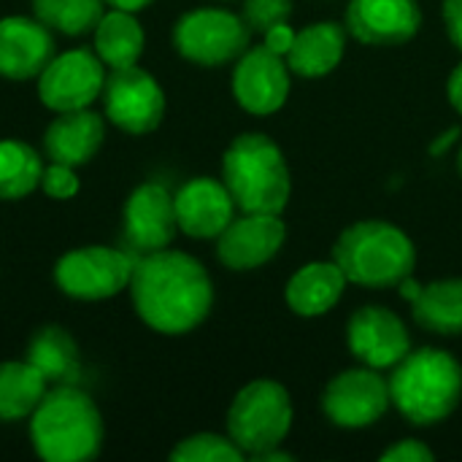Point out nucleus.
<instances>
[{
	"mask_svg": "<svg viewBox=\"0 0 462 462\" xmlns=\"http://www.w3.org/2000/svg\"><path fill=\"white\" fill-rule=\"evenodd\" d=\"M127 290L141 322L162 336L192 333L214 306V284L203 263L171 246L141 254Z\"/></svg>",
	"mask_w": 462,
	"mask_h": 462,
	"instance_id": "f257e3e1",
	"label": "nucleus"
},
{
	"mask_svg": "<svg viewBox=\"0 0 462 462\" xmlns=\"http://www.w3.org/2000/svg\"><path fill=\"white\" fill-rule=\"evenodd\" d=\"M103 441L106 425L100 409L76 384H54L30 414V444L41 460H95Z\"/></svg>",
	"mask_w": 462,
	"mask_h": 462,
	"instance_id": "f03ea898",
	"label": "nucleus"
},
{
	"mask_svg": "<svg viewBox=\"0 0 462 462\" xmlns=\"http://www.w3.org/2000/svg\"><path fill=\"white\" fill-rule=\"evenodd\" d=\"M222 181L241 214H282L292 195L287 160L263 133L233 138L222 157Z\"/></svg>",
	"mask_w": 462,
	"mask_h": 462,
	"instance_id": "7ed1b4c3",
	"label": "nucleus"
},
{
	"mask_svg": "<svg viewBox=\"0 0 462 462\" xmlns=\"http://www.w3.org/2000/svg\"><path fill=\"white\" fill-rule=\"evenodd\" d=\"M390 401L411 425L444 422L462 398V365L444 349L409 352L390 374Z\"/></svg>",
	"mask_w": 462,
	"mask_h": 462,
	"instance_id": "20e7f679",
	"label": "nucleus"
},
{
	"mask_svg": "<svg viewBox=\"0 0 462 462\" xmlns=\"http://www.w3.org/2000/svg\"><path fill=\"white\" fill-rule=\"evenodd\" d=\"M333 260L344 271L346 282L387 290L414 273L417 249L401 227L382 219H365L349 225L338 236Z\"/></svg>",
	"mask_w": 462,
	"mask_h": 462,
	"instance_id": "39448f33",
	"label": "nucleus"
},
{
	"mask_svg": "<svg viewBox=\"0 0 462 462\" xmlns=\"http://www.w3.org/2000/svg\"><path fill=\"white\" fill-rule=\"evenodd\" d=\"M292 417V398L284 384L257 379L233 398L227 409V436L244 455L257 457L268 449H276L287 439Z\"/></svg>",
	"mask_w": 462,
	"mask_h": 462,
	"instance_id": "423d86ee",
	"label": "nucleus"
},
{
	"mask_svg": "<svg viewBox=\"0 0 462 462\" xmlns=\"http://www.w3.org/2000/svg\"><path fill=\"white\" fill-rule=\"evenodd\" d=\"M135 257L114 246H79L54 263V284L73 300H108L130 287Z\"/></svg>",
	"mask_w": 462,
	"mask_h": 462,
	"instance_id": "0eeeda50",
	"label": "nucleus"
},
{
	"mask_svg": "<svg viewBox=\"0 0 462 462\" xmlns=\"http://www.w3.org/2000/svg\"><path fill=\"white\" fill-rule=\"evenodd\" d=\"M252 41V30L241 14L225 8H195L184 14L173 27L176 51L206 68H219L238 60Z\"/></svg>",
	"mask_w": 462,
	"mask_h": 462,
	"instance_id": "6e6552de",
	"label": "nucleus"
},
{
	"mask_svg": "<svg viewBox=\"0 0 462 462\" xmlns=\"http://www.w3.org/2000/svg\"><path fill=\"white\" fill-rule=\"evenodd\" d=\"M100 100L106 119L130 135L157 130L165 116V92L160 81L138 65L108 70Z\"/></svg>",
	"mask_w": 462,
	"mask_h": 462,
	"instance_id": "1a4fd4ad",
	"label": "nucleus"
},
{
	"mask_svg": "<svg viewBox=\"0 0 462 462\" xmlns=\"http://www.w3.org/2000/svg\"><path fill=\"white\" fill-rule=\"evenodd\" d=\"M106 76V65L95 49H68L54 54L43 73L35 79L38 97L54 114L89 108L100 97Z\"/></svg>",
	"mask_w": 462,
	"mask_h": 462,
	"instance_id": "9d476101",
	"label": "nucleus"
},
{
	"mask_svg": "<svg viewBox=\"0 0 462 462\" xmlns=\"http://www.w3.org/2000/svg\"><path fill=\"white\" fill-rule=\"evenodd\" d=\"M390 384L376 368H349L338 374L322 395L325 417L346 430H360L384 417L390 409Z\"/></svg>",
	"mask_w": 462,
	"mask_h": 462,
	"instance_id": "9b49d317",
	"label": "nucleus"
},
{
	"mask_svg": "<svg viewBox=\"0 0 462 462\" xmlns=\"http://www.w3.org/2000/svg\"><path fill=\"white\" fill-rule=\"evenodd\" d=\"M122 233L133 254H152L168 249L179 233L176 203L168 187L157 181L138 184L122 208Z\"/></svg>",
	"mask_w": 462,
	"mask_h": 462,
	"instance_id": "f8f14e48",
	"label": "nucleus"
},
{
	"mask_svg": "<svg viewBox=\"0 0 462 462\" xmlns=\"http://www.w3.org/2000/svg\"><path fill=\"white\" fill-rule=\"evenodd\" d=\"M290 65L282 54H273L265 43L249 46L233 70V95L238 106L254 116L276 114L290 97Z\"/></svg>",
	"mask_w": 462,
	"mask_h": 462,
	"instance_id": "ddd939ff",
	"label": "nucleus"
},
{
	"mask_svg": "<svg viewBox=\"0 0 462 462\" xmlns=\"http://www.w3.org/2000/svg\"><path fill=\"white\" fill-rule=\"evenodd\" d=\"M349 352L368 368H395L411 352V336L398 314L384 306H363L346 325Z\"/></svg>",
	"mask_w": 462,
	"mask_h": 462,
	"instance_id": "4468645a",
	"label": "nucleus"
},
{
	"mask_svg": "<svg viewBox=\"0 0 462 462\" xmlns=\"http://www.w3.org/2000/svg\"><path fill=\"white\" fill-rule=\"evenodd\" d=\"M287 238L282 214H241L217 238V257L230 271H254L271 263Z\"/></svg>",
	"mask_w": 462,
	"mask_h": 462,
	"instance_id": "2eb2a0df",
	"label": "nucleus"
},
{
	"mask_svg": "<svg viewBox=\"0 0 462 462\" xmlns=\"http://www.w3.org/2000/svg\"><path fill=\"white\" fill-rule=\"evenodd\" d=\"M417 0H349L346 32L368 46H398L420 32Z\"/></svg>",
	"mask_w": 462,
	"mask_h": 462,
	"instance_id": "dca6fc26",
	"label": "nucleus"
},
{
	"mask_svg": "<svg viewBox=\"0 0 462 462\" xmlns=\"http://www.w3.org/2000/svg\"><path fill=\"white\" fill-rule=\"evenodd\" d=\"M57 54L51 30L35 16L0 19V76L8 81H30Z\"/></svg>",
	"mask_w": 462,
	"mask_h": 462,
	"instance_id": "f3484780",
	"label": "nucleus"
},
{
	"mask_svg": "<svg viewBox=\"0 0 462 462\" xmlns=\"http://www.w3.org/2000/svg\"><path fill=\"white\" fill-rule=\"evenodd\" d=\"M179 230L189 238H219V233L236 219V200L225 181L198 176L181 184L173 195Z\"/></svg>",
	"mask_w": 462,
	"mask_h": 462,
	"instance_id": "a211bd4d",
	"label": "nucleus"
},
{
	"mask_svg": "<svg viewBox=\"0 0 462 462\" xmlns=\"http://www.w3.org/2000/svg\"><path fill=\"white\" fill-rule=\"evenodd\" d=\"M106 141V119L92 108L57 114L43 133L46 160L81 168L95 160Z\"/></svg>",
	"mask_w": 462,
	"mask_h": 462,
	"instance_id": "6ab92c4d",
	"label": "nucleus"
},
{
	"mask_svg": "<svg viewBox=\"0 0 462 462\" xmlns=\"http://www.w3.org/2000/svg\"><path fill=\"white\" fill-rule=\"evenodd\" d=\"M344 49H346V30L336 22H317L295 32L292 49L284 60L295 76L322 79L341 62Z\"/></svg>",
	"mask_w": 462,
	"mask_h": 462,
	"instance_id": "aec40b11",
	"label": "nucleus"
},
{
	"mask_svg": "<svg viewBox=\"0 0 462 462\" xmlns=\"http://www.w3.org/2000/svg\"><path fill=\"white\" fill-rule=\"evenodd\" d=\"M344 290L346 276L336 260L309 263L287 282L284 298L298 317H322L341 300Z\"/></svg>",
	"mask_w": 462,
	"mask_h": 462,
	"instance_id": "412c9836",
	"label": "nucleus"
},
{
	"mask_svg": "<svg viewBox=\"0 0 462 462\" xmlns=\"http://www.w3.org/2000/svg\"><path fill=\"white\" fill-rule=\"evenodd\" d=\"M146 46V35L133 11L111 8L100 16L95 27V54L108 70L138 65Z\"/></svg>",
	"mask_w": 462,
	"mask_h": 462,
	"instance_id": "4be33fe9",
	"label": "nucleus"
},
{
	"mask_svg": "<svg viewBox=\"0 0 462 462\" xmlns=\"http://www.w3.org/2000/svg\"><path fill=\"white\" fill-rule=\"evenodd\" d=\"M46 390L49 382L30 360L0 363V422L30 420Z\"/></svg>",
	"mask_w": 462,
	"mask_h": 462,
	"instance_id": "5701e85b",
	"label": "nucleus"
},
{
	"mask_svg": "<svg viewBox=\"0 0 462 462\" xmlns=\"http://www.w3.org/2000/svg\"><path fill=\"white\" fill-rule=\"evenodd\" d=\"M27 360L43 374L49 384H76L81 376L79 346L68 330L49 325L41 328L27 346Z\"/></svg>",
	"mask_w": 462,
	"mask_h": 462,
	"instance_id": "b1692460",
	"label": "nucleus"
},
{
	"mask_svg": "<svg viewBox=\"0 0 462 462\" xmlns=\"http://www.w3.org/2000/svg\"><path fill=\"white\" fill-rule=\"evenodd\" d=\"M414 319L436 336H462V279H444L422 287L414 300Z\"/></svg>",
	"mask_w": 462,
	"mask_h": 462,
	"instance_id": "393cba45",
	"label": "nucleus"
},
{
	"mask_svg": "<svg viewBox=\"0 0 462 462\" xmlns=\"http://www.w3.org/2000/svg\"><path fill=\"white\" fill-rule=\"evenodd\" d=\"M41 154L16 138L0 141V200H22L41 187Z\"/></svg>",
	"mask_w": 462,
	"mask_h": 462,
	"instance_id": "a878e982",
	"label": "nucleus"
},
{
	"mask_svg": "<svg viewBox=\"0 0 462 462\" xmlns=\"http://www.w3.org/2000/svg\"><path fill=\"white\" fill-rule=\"evenodd\" d=\"M103 14L106 0H32V16L70 38L95 32Z\"/></svg>",
	"mask_w": 462,
	"mask_h": 462,
	"instance_id": "bb28decb",
	"label": "nucleus"
},
{
	"mask_svg": "<svg viewBox=\"0 0 462 462\" xmlns=\"http://www.w3.org/2000/svg\"><path fill=\"white\" fill-rule=\"evenodd\" d=\"M246 457L230 436L195 433L179 441L171 452L173 462H241Z\"/></svg>",
	"mask_w": 462,
	"mask_h": 462,
	"instance_id": "cd10ccee",
	"label": "nucleus"
},
{
	"mask_svg": "<svg viewBox=\"0 0 462 462\" xmlns=\"http://www.w3.org/2000/svg\"><path fill=\"white\" fill-rule=\"evenodd\" d=\"M292 16V0H244L241 19L252 32L265 35L273 24L290 22Z\"/></svg>",
	"mask_w": 462,
	"mask_h": 462,
	"instance_id": "c85d7f7f",
	"label": "nucleus"
},
{
	"mask_svg": "<svg viewBox=\"0 0 462 462\" xmlns=\"http://www.w3.org/2000/svg\"><path fill=\"white\" fill-rule=\"evenodd\" d=\"M79 176H76V168L70 165H62V162H51L43 165V173H41V189L54 198V200H70L79 195Z\"/></svg>",
	"mask_w": 462,
	"mask_h": 462,
	"instance_id": "c756f323",
	"label": "nucleus"
},
{
	"mask_svg": "<svg viewBox=\"0 0 462 462\" xmlns=\"http://www.w3.org/2000/svg\"><path fill=\"white\" fill-rule=\"evenodd\" d=\"M382 462H433V452H430L422 441L406 439V441L393 444V447L382 455Z\"/></svg>",
	"mask_w": 462,
	"mask_h": 462,
	"instance_id": "7c9ffc66",
	"label": "nucleus"
},
{
	"mask_svg": "<svg viewBox=\"0 0 462 462\" xmlns=\"http://www.w3.org/2000/svg\"><path fill=\"white\" fill-rule=\"evenodd\" d=\"M295 32H298V30H292V24H290V22H279V24H273V27L265 32V46H268L273 54L287 57V54H290V49H292Z\"/></svg>",
	"mask_w": 462,
	"mask_h": 462,
	"instance_id": "2f4dec72",
	"label": "nucleus"
},
{
	"mask_svg": "<svg viewBox=\"0 0 462 462\" xmlns=\"http://www.w3.org/2000/svg\"><path fill=\"white\" fill-rule=\"evenodd\" d=\"M444 24L449 41L462 51V0H444Z\"/></svg>",
	"mask_w": 462,
	"mask_h": 462,
	"instance_id": "473e14b6",
	"label": "nucleus"
},
{
	"mask_svg": "<svg viewBox=\"0 0 462 462\" xmlns=\"http://www.w3.org/2000/svg\"><path fill=\"white\" fill-rule=\"evenodd\" d=\"M447 92H449V103L455 106V111L462 116V62L452 70L449 84H447Z\"/></svg>",
	"mask_w": 462,
	"mask_h": 462,
	"instance_id": "72a5a7b5",
	"label": "nucleus"
},
{
	"mask_svg": "<svg viewBox=\"0 0 462 462\" xmlns=\"http://www.w3.org/2000/svg\"><path fill=\"white\" fill-rule=\"evenodd\" d=\"M398 290H401V295H403L406 300H411V303H414V300L420 298V292H422V284H420L417 279L406 276V279H403V282L398 284Z\"/></svg>",
	"mask_w": 462,
	"mask_h": 462,
	"instance_id": "f704fd0d",
	"label": "nucleus"
},
{
	"mask_svg": "<svg viewBox=\"0 0 462 462\" xmlns=\"http://www.w3.org/2000/svg\"><path fill=\"white\" fill-rule=\"evenodd\" d=\"M457 135H460V130H457V127H452L449 133L439 135V141H436V143L430 146V154H444V152H447V149H449V146L455 143V138H457Z\"/></svg>",
	"mask_w": 462,
	"mask_h": 462,
	"instance_id": "c9c22d12",
	"label": "nucleus"
},
{
	"mask_svg": "<svg viewBox=\"0 0 462 462\" xmlns=\"http://www.w3.org/2000/svg\"><path fill=\"white\" fill-rule=\"evenodd\" d=\"M111 8H125V11H133V14H138L141 8H146L149 3H154V0H106Z\"/></svg>",
	"mask_w": 462,
	"mask_h": 462,
	"instance_id": "e433bc0d",
	"label": "nucleus"
},
{
	"mask_svg": "<svg viewBox=\"0 0 462 462\" xmlns=\"http://www.w3.org/2000/svg\"><path fill=\"white\" fill-rule=\"evenodd\" d=\"M252 460H257V462H292L295 457H292L290 452H279V447H276V449H268V452H263V455H257V457H252Z\"/></svg>",
	"mask_w": 462,
	"mask_h": 462,
	"instance_id": "4c0bfd02",
	"label": "nucleus"
},
{
	"mask_svg": "<svg viewBox=\"0 0 462 462\" xmlns=\"http://www.w3.org/2000/svg\"><path fill=\"white\" fill-rule=\"evenodd\" d=\"M457 173L462 176V146H460V154H457Z\"/></svg>",
	"mask_w": 462,
	"mask_h": 462,
	"instance_id": "58836bf2",
	"label": "nucleus"
}]
</instances>
